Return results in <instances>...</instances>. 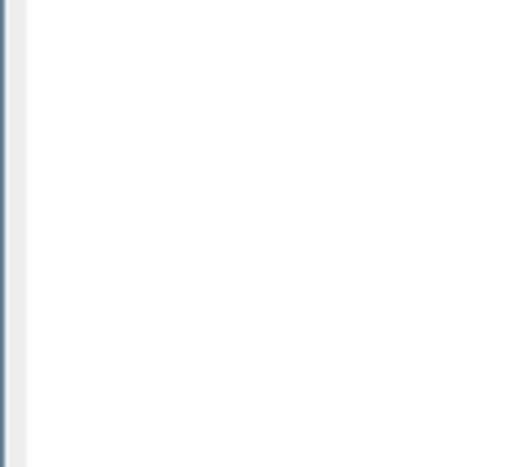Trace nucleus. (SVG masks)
<instances>
[]
</instances>
